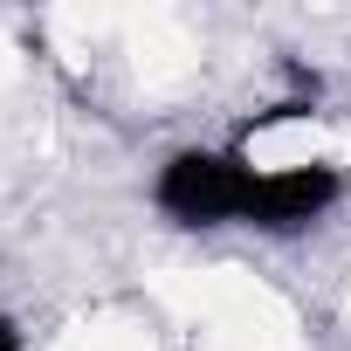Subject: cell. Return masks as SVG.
<instances>
[{
  "label": "cell",
  "instance_id": "obj_1",
  "mask_svg": "<svg viewBox=\"0 0 351 351\" xmlns=\"http://www.w3.org/2000/svg\"><path fill=\"white\" fill-rule=\"evenodd\" d=\"M255 193V172L241 165V152H180L158 172V207L180 228H221L241 221Z\"/></svg>",
  "mask_w": 351,
  "mask_h": 351
},
{
  "label": "cell",
  "instance_id": "obj_2",
  "mask_svg": "<svg viewBox=\"0 0 351 351\" xmlns=\"http://www.w3.org/2000/svg\"><path fill=\"white\" fill-rule=\"evenodd\" d=\"M344 186H337V172L330 165H289V172H262L255 180V193H248V228H269V234H296V228H310L330 200H337Z\"/></svg>",
  "mask_w": 351,
  "mask_h": 351
},
{
  "label": "cell",
  "instance_id": "obj_3",
  "mask_svg": "<svg viewBox=\"0 0 351 351\" xmlns=\"http://www.w3.org/2000/svg\"><path fill=\"white\" fill-rule=\"evenodd\" d=\"M0 351H21V330H14L8 317H0Z\"/></svg>",
  "mask_w": 351,
  "mask_h": 351
}]
</instances>
